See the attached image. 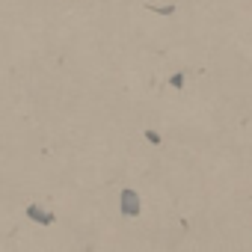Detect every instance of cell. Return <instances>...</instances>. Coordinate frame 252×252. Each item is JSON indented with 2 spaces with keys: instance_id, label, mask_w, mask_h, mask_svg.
I'll use <instances>...</instances> for the list:
<instances>
[{
  "instance_id": "6da1fadb",
  "label": "cell",
  "mask_w": 252,
  "mask_h": 252,
  "mask_svg": "<svg viewBox=\"0 0 252 252\" xmlns=\"http://www.w3.org/2000/svg\"><path fill=\"white\" fill-rule=\"evenodd\" d=\"M122 199H125V211H131V214H137V196H134V193H125Z\"/></svg>"
}]
</instances>
